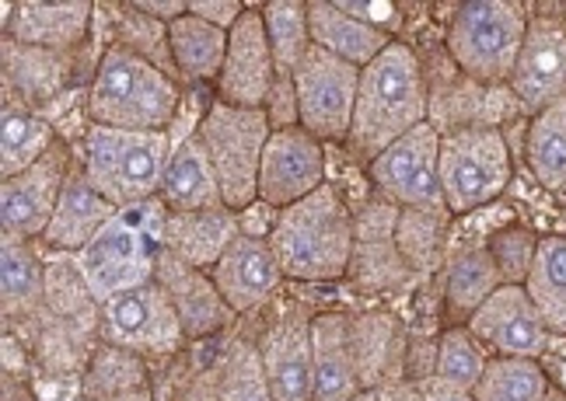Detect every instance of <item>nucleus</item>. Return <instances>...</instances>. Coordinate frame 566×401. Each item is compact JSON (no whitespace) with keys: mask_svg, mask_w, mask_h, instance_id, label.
Instances as JSON below:
<instances>
[{"mask_svg":"<svg viewBox=\"0 0 566 401\" xmlns=\"http://www.w3.org/2000/svg\"><path fill=\"white\" fill-rule=\"evenodd\" d=\"M0 297H4V318H29L46 307V270L29 241L4 238L0 244Z\"/></svg>","mask_w":566,"mask_h":401,"instance_id":"c85d7f7f","label":"nucleus"},{"mask_svg":"<svg viewBox=\"0 0 566 401\" xmlns=\"http://www.w3.org/2000/svg\"><path fill=\"white\" fill-rule=\"evenodd\" d=\"M546 401H566V398H563L559 391H549V394H546Z\"/></svg>","mask_w":566,"mask_h":401,"instance_id":"864d4df0","label":"nucleus"},{"mask_svg":"<svg viewBox=\"0 0 566 401\" xmlns=\"http://www.w3.org/2000/svg\"><path fill=\"white\" fill-rule=\"evenodd\" d=\"M354 401H378V394H375V391H360Z\"/></svg>","mask_w":566,"mask_h":401,"instance_id":"603ef678","label":"nucleus"},{"mask_svg":"<svg viewBox=\"0 0 566 401\" xmlns=\"http://www.w3.org/2000/svg\"><path fill=\"white\" fill-rule=\"evenodd\" d=\"M210 279L221 289L224 304L234 315H245V310L259 307L276 294V286L283 283V270L266 238H249L238 231L221 262L210 270Z\"/></svg>","mask_w":566,"mask_h":401,"instance_id":"a211bd4d","label":"nucleus"},{"mask_svg":"<svg viewBox=\"0 0 566 401\" xmlns=\"http://www.w3.org/2000/svg\"><path fill=\"white\" fill-rule=\"evenodd\" d=\"M129 4H134L140 14L161 21V25H171V21H179V18L189 14L186 0H129Z\"/></svg>","mask_w":566,"mask_h":401,"instance_id":"de8ad7c7","label":"nucleus"},{"mask_svg":"<svg viewBox=\"0 0 566 401\" xmlns=\"http://www.w3.org/2000/svg\"><path fill=\"white\" fill-rule=\"evenodd\" d=\"M263 25L276 60V74H294L297 63L312 50L308 4L304 0H270L263 8Z\"/></svg>","mask_w":566,"mask_h":401,"instance_id":"f704fd0d","label":"nucleus"},{"mask_svg":"<svg viewBox=\"0 0 566 401\" xmlns=\"http://www.w3.org/2000/svg\"><path fill=\"white\" fill-rule=\"evenodd\" d=\"M165 220L168 207L158 196L126 207L108 220L88 249L74 255L98 307L119 294H129V289L155 283L158 255L165 249Z\"/></svg>","mask_w":566,"mask_h":401,"instance_id":"7ed1b4c3","label":"nucleus"},{"mask_svg":"<svg viewBox=\"0 0 566 401\" xmlns=\"http://www.w3.org/2000/svg\"><path fill=\"white\" fill-rule=\"evenodd\" d=\"M511 186V150L496 126L441 133V196L451 213H472Z\"/></svg>","mask_w":566,"mask_h":401,"instance_id":"6e6552de","label":"nucleus"},{"mask_svg":"<svg viewBox=\"0 0 566 401\" xmlns=\"http://www.w3.org/2000/svg\"><path fill=\"white\" fill-rule=\"evenodd\" d=\"M46 310L56 321H67L74 328L92 325V318L102 315V307L95 304L74 255L50 258V265H46Z\"/></svg>","mask_w":566,"mask_h":401,"instance_id":"e433bc0d","label":"nucleus"},{"mask_svg":"<svg viewBox=\"0 0 566 401\" xmlns=\"http://www.w3.org/2000/svg\"><path fill=\"white\" fill-rule=\"evenodd\" d=\"M375 394H378V401H423V388L417 381H409V377L375 388Z\"/></svg>","mask_w":566,"mask_h":401,"instance_id":"09e8293b","label":"nucleus"},{"mask_svg":"<svg viewBox=\"0 0 566 401\" xmlns=\"http://www.w3.org/2000/svg\"><path fill=\"white\" fill-rule=\"evenodd\" d=\"M294 87L301 105V129H308L315 140H350L360 66L312 46L308 56L297 63Z\"/></svg>","mask_w":566,"mask_h":401,"instance_id":"1a4fd4ad","label":"nucleus"},{"mask_svg":"<svg viewBox=\"0 0 566 401\" xmlns=\"http://www.w3.org/2000/svg\"><path fill=\"white\" fill-rule=\"evenodd\" d=\"M490 363V356L483 352L472 339L469 328H448L441 336V346H438V367H433V377L451 388H462V391H475L479 377H483Z\"/></svg>","mask_w":566,"mask_h":401,"instance_id":"a19ab883","label":"nucleus"},{"mask_svg":"<svg viewBox=\"0 0 566 401\" xmlns=\"http://www.w3.org/2000/svg\"><path fill=\"white\" fill-rule=\"evenodd\" d=\"M189 11H192L196 18L210 21V25L231 32V29L238 25V18H242L249 8H245V4H238V0H192Z\"/></svg>","mask_w":566,"mask_h":401,"instance_id":"a18cd8bd","label":"nucleus"},{"mask_svg":"<svg viewBox=\"0 0 566 401\" xmlns=\"http://www.w3.org/2000/svg\"><path fill=\"white\" fill-rule=\"evenodd\" d=\"M147 391V367L144 356L119 349V346H102L92 352L88 370H84L81 394L84 401H105V398H119V394H134Z\"/></svg>","mask_w":566,"mask_h":401,"instance_id":"473e14b6","label":"nucleus"},{"mask_svg":"<svg viewBox=\"0 0 566 401\" xmlns=\"http://www.w3.org/2000/svg\"><path fill=\"white\" fill-rule=\"evenodd\" d=\"M155 279L165 286V294L171 297V304H176L186 339L213 336V331H221V328H228L234 321V310L224 304L221 289L213 286L210 273L192 270L189 262L176 258V255L165 252V249L158 255V273H155Z\"/></svg>","mask_w":566,"mask_h":401,"instance_id":"6ab92c4d","label":"nucleus"},{"mask_svg":"<svg viewBox=\"0 0 566 401\" xmlns=\"http://www.w3.org/2000/svg\"><path fill=\"white\" fill-rule=\"evenodd\" d=\"M263 370L273 401H312L315 360H312V315L304 307H291L270 331L263 346Z\"/></svg>","mask_w":566,"mask_h":401,"instance_id":"f3484780","label":"nucleus"},{"mask_svg":"<svg viewBox=\"0 0 566 401\" xmlns=\"http://www.w3.org/2000/svg\"><path fill=\"white\" fill-rule=\"evenodd\" d=\"M528 297L535 300L542 321L566 336V238H542L535 265L525 279Z\"/></svg>","mask_w":566,"mask_h":401,"instance_id":"2f4dec72","label":"nucleus"},{"mask_svg":"<svg viewBox=\"0 0 566 401\" xmlns=\"http://www.w3.org/2000/svg\"><path fill=\"white\" fill-rule=\"evenodd\" d=\"M158 199L168 207V213L224 207L221 182H217V171H213V165H210L207 150H203V144H200L196 133L171 150Z\"/></svg>","mask_w":566,"mask_h":401,"instance_id":"a878e982","label":"nucleus"},{"mask_svg":"<svg viewBox=\"0 0 566 401\" xmlns=\"http://www.w3.org/2000/svg\"><path fill=\"white\" fill-rule=\"evenodd\" d=\"M276 81V60L266 39L263 11H245L228 32V56L221 66V102L242 108H263Z\"/></svg>","mask_w":566,"mask_h":401,"instance_id":"dca6fc26","label":"nucleus"},{"mask_svg":"<svg viewBox=\"0 0 566 401\" xmlns=\"http://www.w3.org/2000/svg\"><path fill=\"white\" fill-rule=\"evenodd\" d=\"M270 244L283 279H339L343 273H350L354 217L333 186H322L308 199L280 210Z\"/></svg>","mask_w":566,"mask_h":401,"instance_id":"f03ea898","label":"nucleus"},{"mask_svg":"<svg viewBox=\"0 0 566 401\" xmlns=\"http://www.w3.org/2000/svg\"><path fill=\"white\" fill-rule=\"evenodd\" d=\"M102 339L137 356H168L186 339L179 310L155 279L102 304Z\"/></svg>","mask_w":566,"mask_h":401,"instance_id":"9d476101","label":"nucleus"},{"mask_svg":"<svg viewBox=\"0 0 566 401\" xmlns=\"http://www.w3.org/2000/svg\"><path fill=\"white\" fill-rule=\"evenodd\" d=\"M514 102L532 113H546L566 98V21L528 18V35L511 74Z\"/></svg>","mask_w":566,"mask_h":401,"instance_id":"4468645a","label":"nucleus"},{"mask_svg":"<svg viewBox=\"0 0 566 401\" xmlns=\"http://www.w3.org/2000/svg\"><path fill=\"white\" fill-rule=\"evenodd\" d=\"M217 401H273L259 349H252L249 342L231 346L224 370H221V391H217Z\"/></svg>","mask_w":566,"mask_h":401,"instance_id":"79ce46f5","label":"nucleus"},{"mask_svg":"<svg viewBox=\"0 0 566 401\" xmlns=\"http://www.w3.org/2000/svg\"><path fill=\"white\" fill-rule=\"evenodd\" d=\"M105 401H155V394L147 391H134V394H119V398H105Z\"/></svg>","mask_w":566,"mask_h":401,"instance_id":"3c124183","label":"nucleus"},{"mask_svg":"<svg viewBox=\"0 0 566 401\" xmlns=\"http://www.w3.org/2000/svg\"><path fill=\"white\" fill-rule=\"evenodd\" d=\"M430 119V95L423 66L409 46H391L360 71V92L354 108L350 144L360 158L375 161L385 147Z\"/></svg>","mask_w":566,"mask_h":401,"instance_id":"f257e3e1","label":"nucleus"},{"mask_svg":"<svg viewBox=\"0 0 566 401\" xmlns=\"http://www.w3.org/2000/svg\"><path fill=\"white\" fill-rule=\"evenodd\" d=\"M396 220L399 210L391 203H371L354 220V255L350 273L357 283L388 289L412 276L399 244H396Z\"/></svg>","mask_w":566,"mask_h":401,"instance_id":"412c9836","label":"nucleus"},{"mask_svg":"<svg viewBox=\"0 0 566 401\" xmlns=\"http://www.w3.org/2000/svg\"><path fill=\"white\" fill-rule=\"evenodd\" d=\"M465 328L479 346L507 360H538V352L549 342V328L525 286H500Z\"/></svg>","mask_w":566,"mask_h":401,"instance_id":"2eb2a0df","label":"nucleus"},{"mask_svg":"<svg viewBox=\"0 0 566 401\" xmlns=\"http://www.w3.org/2000/svg\"><path fill=\"white\" fill-rule=\"evenodd\" d=\"M171 158V133H129L95 126L84 133L81 168L116 210L137 207L161 192Z\"/></svg>","mask_w":566,"mask_h":401,"instance_id":"39448f33","label":"nucleus"},{"mask_svg":"<svg viewBox=\"0 0 566 401\" xmlns=\"http://www.w3.org/2000/svg\"><path fill=\"white\" fill-rule=\"evenodd\" d=\"M500 286H504V279H500L496 262L486 252V244L483 249H465L462 255L451 258V270H448V286H444L448 315L454 321L469 325V318L496 294Z\"/></svg>","mask_w":566,"mask_h":401,"instance_id":"c756f323","label":"nucleus"},{"mask_svg":"<svg viewBox=\"0 0 566 401\" xmlns=\"http://www.w3.org/2000/svg\"><path fill=\"white\" fill-rule=\"evenodd\" d=\"M486 252L493 255L504 286H525L532 265H535L538 238L528 228H504L486 241Z\"/></svg>","mask_w":566,"mask_h":401,"instance_id":"37998d69","label":"nucleus"},{"mask_svg":"<svg viewBox=\"0 0 566 401\" xmlns=\"http://www.w3.org/2000/svg\"><path fill=\"white\" fill-rule=\"evenodd\" d=\"M325 186V150L308 129H273L259 165V199L287 210Z\"/></svg>","mask_w":566,"mask_h":401,"instance_id":"ddd939ff","label":"nucleus"},{"mask_svg":"<svg viewBox=\"0 0 566 401\" xmlns=\"http://www.w3.org/2000/svg\"><path fill=\"white\" fill-rule=\"evenodd\" d=\"M88 113L95 126H113L129 133H168L182 113V92L176 77L158 71L123 46H108L92 92Z\"/></svg>","mask_w":566,"mask_h":401,"instance_id":"20e7f679","label":"nucleus"},{"mask_svg":"<svg viewBox=\"0 0 566 401\" xmlns=\"http://www.w3.org/2000/svg\"><path fill=\"white\" fill-rule=\"evenodd\" d=\"M312 360H315L312 401H354L364 391L350 349V321L343 315L312 318Z\"/></svg>","mask_w":566,"mask_h":401,"instance_id":"5701e85b","label":"nucleus"},{"mask_svg":"<svg viewBox=\"0 0 566 401\" xmlns=\"http://www.w3.org/2000/svg\"><path fill=\"white\" fill-rule=\"evenodd\" d=\"M263 113H266L273 129H294V126H301V105H297L294 74H276L273 92H270V98L263 105Z\"/></svg>","mask_w":566,"mask_h":401,"instance_id":"c03bdc74","label":"nucleus"},{"mask_svg":"<svg viewBox=\"0 0 566 401\" xmlns=\"http://www.w3.org/2000/svg\"><path fill=\"white\" fill-rule=\"evenodd\" d=\"M116 46H123L126 53H134L147 63H155L158 71H165L168 77H176V60H171V42H168V25L161 21L140 14L134 4H123L119 21H116Z\"/></svg>","mask_w":566,"mask_h":401,"instance_id":"ea45409f","label":"nucleus"},{"mask_svg":"<svg viewBox=\"0 0 566 401\" xmlns=\"http://www.w3.org/2000/svg\"><path fill=\"white\" fill-rule=\"evenodd\" d=\"M378 192L399 210L444 203L441 196V133L430 123L406 133L371 161Z\"/></svg>","mask_w":566,"mask_h":401,"instance_id":"9b49d317","label":"nucleus"},{"mask_svg":"<svg viewBox=\"0 0 566 401\" xmlns=\"http://www.w3.org/2000/svg\"><path fill=\"white\" fill-rule=\"evenodd\" d=\"M528 165L546 189H566V98L532 119Z\"/></svg>","mask_w":566,"mask_h":401,"instance_id":"c9c22d12","label":"nucleus"},{"mask_svg":"<svg viewBox=\"0 0 566 401\" xmlns=\"http://www.w3.org/2000/svg\"><path fill=\"white\" fill-rule=\"evenodd\" d=\"M333 4L343 14H350V18L364 21V25L381 29V32H388L391 21H399V11L391 8V4H371V0H333Z\"/></svg>","mask_w":566,"mask_h":401,"instance_id":"49530a36","label":"nucleus"},{"mask_svg":"<svg viewBox=\"0 0 566 401\" xmlns=\"http://www.w3.org/2000/svg\"><path fill=\"white\" fill-rule=\"evenodd\" d=\"M4 74L25 98H50L60 92V84L67 81V63L63 53L21 46V42H4Z\"/></svg>","mask_w":566,"mask_h":401,"instance_id":"58836bf2","label":"nucleus"},{"mask_svg":"<svg viewBox=\"0 0 566 401\" xmlns=\"http://www.w3.org/2000/svg\"><path fill=\"white\" fill-rule=\"evenodd\" d=\"M350 349L364 391L406 377V331L391 315H360L350 321Z\"/></svg>","mask_w":566,"mask_h":401,"instance_id":"393cba45","label":"nucleus"},{"mask_svg":"<svg viewBox=\"0 0 566 401\" xmlns=\"http://www.w3.org/2000/svg\"><path fill=\"white\" fill-rule=\"evenodd\" d=\"M171 60L186 81H217L228 56V32L196 18L192 11L168 25Z\"/></svg>","mask_w":566,"mask_h":401,"instance_id":"cd10ccee","label":"nucleus"},{"mask_svg":"<svg viewBox=\"0 0 566 401\" xmlns=\"http://www.w3.org/2000/svg\"><path fill=\"white\" fill-rule=\"evenodd\" d=\"M549 377L538 360H507L490 356V363L472 391L475 401H546Z\"/></svg>","mask_w":566,"mask_h":401,"instance_id":"72a5a7b5","label":"nucleus"},{"mask_svg":"<svg viewBox=\"0 0 566 401\" xmlns=\"http://www.w3.org/2000/svg\"><path fill=\"white\" fill-rule=\"evenodd\" d=\"M53 126L29 113L25 105H4L0 116V175L11 178L29 171L35 161H42L53 150Z\"/></svg>","mask_w":566,"mask_h":401,"instance_id":"7c9ffc66","label":"nucleus"},{"mask_svg":"<svg viewBox=\"0 0 566 401\" xmlns=\"http://www.w3.org/2000/svg\"><path fill=\"white\" fill-rule=\"evenodd\" d=\"M270 133L273 126L263 108L228 105L221 98L207 105L200 126H196V137L221 182L224 207L234 213H242L259 199V165H263Z\"/></svg>","mask_w":566,"mask_h":401,"instance_id":"423d86ee","label":"nucleus"},{"mask_svg":"<svg viewBox=\"0 0 566 401\" xmlns=\"http://www.w3.org/2000/svg\"><path fill=\"white\" fill-rule=\"evenodd\" d=\"M528 35V14L511 0H469L451 18L448 53L475 84H504Z\"/></svg>","mask_w":566,"mask_h":401,"instance_id":"0eeeda50","label":"nucleus"},{"mask_svg":"<svg viewBox=\"0 0 566 401\" xmlns=\"http://www.w3.org/2000/svg\"><path fill=\"white\" fill-rule=\"evenodd\" d=\"M92 14H95V4H88V0H63V4L25 0V4L11 8L8 39L21 42V46L50 50V53H71L81 46L84 35H88Z\"/></svg>","mask_w":566,"mask_h":401,"instance_id":"4be33fe9","label":"nucleus"},{"mask_svg":"<svg viewBox=\"0 0 566 401\" xmlns=\"http://www.w3.org/2000/svg\"><path fill=\"white\" fill-rule=\"evenodd\" d=\"M423 401H475V398H472V391L451 388V384L438 381V377H430L423 384Z\"/></svg>","mask_w":566,"mask_h":401,"instance_id":"8fccbe9b","label":"nucleus"},{"mask_svg":"<svg viewBox=\"0 0 566 401\" xmlns=\"http://www.w3.org/2000/svg\"><path fill=\"white\" fill-rule=\"evenodd\" d=\"M234 238H238V213L228 207L168 213L165 220V252L203 273H210L221 262Z\"/></svg>","mask_w":566,"mask_h":401,"instance_id":"b1692460","label":"nucleus"},{"mask_svg":"<svg viewBox=\"0 0 566 401\" xmlns=\"http://www.w3.org/2000/svg\"><path fill=\"white\" fill-rule=\"evenodd\" d=\"M119 210L88 182L84 168L74 165L67 182H63V192H60V203L53 210L50 228H46V234H42V244L60 252V255H77L105 231V224Z\"/></svg>","mask_w":566,"mask_h":401,"instance_id":"aec40b11","label":"nucleus"},{"mask_svg":"<svg viewBox=\"0 0 566 401\" xmlns=\"http://www.w3.org/2000/svg\"><path fill=\"white\" fill-rule=\"evenodd\" d=\"M448 217L451 210L444 203L433 207H417V210H402L396 220V244L406 258L412 273L430 270L441 255L444 231H448Z\"/></svg>","mask_w":566,"mask_h":401,"instance_id":"4c0bfd02","label":"nucleus"},{"mask_svg":"<svg viewBox=\"0 0 566 401\" xmlns=\"http://www.w3.org/2000/svg\"><path fill=\"white\" fill-rule=\"evenodd\" d=\"M71 168V150L63 144H53L46 158L35 161L29 171L0 182V228H4V238L42 241Z\"/></svg>","mask_w":566,"mask_h":401,"instance_id":"f8f14e48","label":"nucleus"},{"mask_svg":"<svg viewBox=\"0 0 566 401\" xmlns=\"http://www.w3.org/2000/svg\"><path fill=\"white\" fill-rule=\"evenodd\" d=\"M308 29H312V46L354 63L360 71L367 63H375L391 42H396V39H388V32L343 14L333 0H308Z\"/></svg>","mask_w":566,"mask_h":401,"instance_id":"bb28decb","label":"nucleus"}]
</instances>
